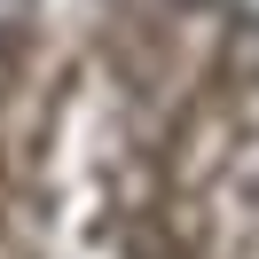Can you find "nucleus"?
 Segmentation results:
<instances>
[{
	"label": "nucleus",
	"mask_w": 259,
	"mask_h": 259,
	"mask_svg": "<svg viewBox=\"0 0 259 259\" xmlns=\"http://www.w3.org/2000/svg\"><path fill=\"white\" fill-rule=\"evenodd\" d=\"M220 8H228L236 24H243V32H259V0H220Z\"/></svg>",
	"instance_id": "1"
}]
</instances>
